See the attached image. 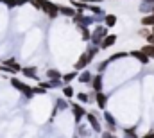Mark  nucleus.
Segmentation results:
<instances>
[{"instance_id": "obj_1", "label": "nucleus", "mask_w": 154, "mask_h": 138, "mask_svg": "<svg viewBox=\"0 0 154 138\" xmlns=\"http://www.w3.org/2000/svg\"><path fill=\"white\" fill-rule=\"evenodd\" d=\"M29 4L34 7V9H39L41 13H45L48 18H57L59 13H57V4L50 2V0H29Z\"/></svg>"}, {"instance_id": "obj_2", "label": "nucleus", "mask_w": 154, "mask_h": 138, "mask_svg": "<svg viewBox=\"0 0 154 138\" xmlns=\"http://www.w3.org/2000/svg\"><path fill=\"white\" fill-rule=\"evenodd\" d=\"M9 83H11V86H13L16 92L23 93V95H25V99H32V97H34V95H32V86H31V84H27L25 81H22L20 77L13 75V77L9 79Z\"/></svg>"}, {"instance_id": "obj_3", "label": "nucleus", "mask_w": 154, "mask_h": 138, "mask_svg": "<svg viewBox=\"0 0 154 138\" xmlns=\"http://www.w3.org/2000/svg\"><path fill=\"white\" fill-rule=\"evenodd\" d=\"M106 34H109V29H108L106 25L99 24L97 27H93V31H91V36H90V41H91V45L99 47V45H100V41H102V38H104Z\"/></svg>"}, {"instance_id": "obj_4", "label": "nucleus", "mask_w": 154, "mask_h": 138, "mask_svg": "<svg viewBox=\"0 0 154 138\" xmlns=\"http://www.w3.org/2000/svg\"><path fill=\"white\" fill-rule=\"evenodd\" d=\"M84 118L88 120V124H90V127H91V131H93V133H100V131H102L100 120H99V117H97V113H95V111H86Z\"/></svg>"}, {"instance_id": "obj_5", "label": "nucleus", "mask_w": 154, "mask_h": 138, "mask_svg": "<svg viewBox=\"0 0 154 138\" xmlns=\"http://www.w3.org/2000/svg\"><path fill=\"white\" fill-rule=\"evenodd\" d=\"M70 102V111H72V115H74V120H75L77 124H81V120L84 118V115H86V109H84V106L79 102H74V101H68Z\"/></svg>"}, {"instance_id": "obj_6", "label": "nucleus", "mask_w": 154, "mask_h": 138, "mask_svg": "<svg viewBox=\"0 0 154 138\" xmlns=\"http://www.w3.org/2000/svg\"><path fill=\"white\" fill-rule=\"evenodd\" d=\"M102 118H104V124H106V131H109V133H116L118 124H116V118H115V117H113L109 111H106V109H104Z\"/></svg>"}, {"instance_id": "obj_7", "label": "nucleus", "mask_w": 154, "mask_h": 138, "mask_svg": "<svg viewBox=\"0 0 154 138\" xmlns=\"http://www.w3.org/2000/svg\"><path fill=\"white\" fill-rule=\"evenodd\" d=\"M108 101H109V95H108L106 92H95V95H93V102L97 104V108H99L100 111L106 109Z\"/></svg>"}, {"instance_id": "obj_8", "label": "nucleus", "mask_w": 154, "mask_h": 138, "mask_svg": "<svg viewBox=\"0 0 154 138\" xmlns=\"http://www.w3.org/2000/svg\"><path fill=\"white\" fill-rule=\"evenodd\" d=\"M88 86L91 88V92H102V88H104V74H95Z\"/></svg>"}, {"instance_id": "obj_9", "label": "nucleus", "mask_w": 154, "mask_h": 138, "mask_svg": "<svg viewBox=\"0 0 154 138\" xmlns=\"http://www.w3.org/2000/svg\"><path fill=\"white\" fill-rule=\"evenodd\" d=\"M91 58L86 54V52H82L79 58H77V61H75V65H74V70H77V72H81V70H84V68H88V65H91Z\"/></svg>"}, {"instance_id": "obj_10", "label": "nucleus", "mask_w": 154, "mask_h": 138, "mask_svg": "<svg viewBox=\"0 0 154 138\" xmlns=\"http://www.w3.org/2000/svg\"><path fill=\"white\" fill-rule=\"evenodd\" d=\"M38 86L43 90H56V88H61L63 86V81L61 79H47V81H38Z\"/></svg>"}, {"instance_id": "obj_11", "label": "nucleus", "mask_w": 154, "mask_h": 138, "mask_svg": "<svg viewBox=\"0 0 154 138\" xmlns=\"http://www.w3.org/2000/svg\"><path fill=\"white\" fill-rule=\"evenodd\" d=\"M116 39H118V36L113 34V33H109V34H106L102 38V41H100V45H99V49L100 50H108V49H111L113 45L116 43Z\"/></svg>"}, {"instance_id": "obj_12", "label": "nucleus", "mask_w": 154, "mask_h": 138, "mask_svg": "<svg viewBox=\"0 0 154 138\" xmlns=\"http://www.w3.org/2000/svg\"><path fill=\"white\" fill-rule=\"evenodd\" d=\"M127 54H129L131 58H134V59H136L138 63H142V65H149V63H151V59H149V58H147V56H145V54H143V52H142L140 49H134V50H129Z\"/></svg>"}, {"instance_id": "obj_13", "label": "nucleus", "mask_w": 154, "mask_h": 138, "mask_svg": "<svg viewBox=\"0 0 154 138\" xmlns=\"http://www.w3.org/2000/svg\"><path fill=\"white\" fill-rule=\"evenodd\" d=\"M20 74H23V77H27V79L39 81L38 79V68H36V67H22Z\"/></svg>"}, {"instance_id": "obj_14", "label": "nucleus", "mask_w": 154, "mask_h": 138, "mask_svg": "<svg viewBox=\"0 0 154 138\" xmlns=\"http://www.w3.org/2000/svg\"><path fill=\"white\" fill-rule=\"evenodd\" d=\"M91 77H93V74H91L90 70H81V72L77 74V81H79V84H90Z\"/></svg>"}, {"instance_id": "obj_15", "label": "nucleus", "mask_w": 154, "mask_h": 138, "mask_svg": "<svg viewBox=\"0 0 154 138\" xmlns=\"http://www.w3.org/2000/svg\"><path fill=\"white\" fill-rule=\"evenodd\" d=\"M116 22H118V18H116L113 13H106L104 14V18H102V25H106L108 29H111V27H115Z\"/></svg>"}, {"instance_id": "obj_16", "label": "nucleus", "mask_w": 154, "mask_h": 138, "mask_svg": "<svg viewBox=\"0 0 154 138\" xmlns=\"http://www.w3.org/2000/svg\"><path fill=\"white\" fill-rule=\"evenodd\" d=\"M57 13H59V14H63V16L72 18V16L77 13V9H74L72 5H57Z\"/></svg>"}, {"instance_id": "obj_17", "label": "nucleus", "mask_w": 154, "mask_h": 138, "mask_svg": "<svg viewBox=\"0 0 154 138\" xmlns=\"http://www.w3.org/2000/svg\"><path fill=\"white\" fill-rule=\"evenodd\" d=\"M61 92H63V97H65L66 101H70V99L75 97V90H74L72 84H63V86H61Z\"/></svg>"}, {"instance_id": "obj_18", "label": "nucleus", "mask_w": 154, "mask_h": 138, "mask_svg": "<svg viewBox=\"0 0 154 138\" xmlns=\"http://www.w3.org/2000/svg\"><path fill=\"white\" fill-rule=\"evenodd\" d=\"M77 70H72V72H66V74H63L61 75V81H63V84H72V81L77 79Z\"/></svg>"}, {"instance_id": "obj_19", "label": "nucleus", "mask_w": 154, "mask_h": 138, "mask_svg": "<svg viewBox=\"0 0 154 138\" xmlns=\"http://www.w3.org/2000/svg\"><path fill=\"white\" fill-rule=\"evenodd\" d=\"M77 31L81 33L82 41H90V36H91V27H84V25H75Z\"/></svg>"}, {"instance_id": "obj_20", "label": "nucleus", "mask_w": 154, "mask_h": 138, "mask_svg": "<svg viewBox=\"0 0 154 138\" xmlns=\"http://www.w3.org/2000/svg\"><path fill=\"white\" fill-rule=\"evenodd\" d=\"M57 111H65V109H68L70 108V102L65 99V97H57L56 99V106H54Z\"/></svg>"}, {"instance_id": "obj_21", "label": "nucleus", "mask_w": 154, "mask_h": 138, "mask_svg": "<svg viewBox=\"0 0 154 138\" xmlns=\"http://www.w3.org/2000/svg\"><path fill=\"white\" fill-rule=\"evenodd\" d=\"M45 75H47V79H61L63 72L57 68H48V70H45Z\"/></svg>"}, {"instance_id": "obj_22", "label": "nucleus", "mask_w": 154, "mask_h": 138, "mask_svg": "<svg viewBox=\"0 0 154 138\" xmlns=\"http://www.w3.org/2000/svg\"><path fill=\"white\" fill-rule=\"evenodd\" d=\"M140 24H142L143 27H152V25H154V13H149V14L142 16Z\"/></svg>"}, {"instance_id": "obj_23", "label": "nucleus", "mask_w": 154, "mask_h": 138, "mask_svg": "<svg viewBox=\"0 0 154 138\" xmlns=\"http://www.w3.org/2000/svg\"><path fill=\"white\" fill-rule=\"evenodd\" d=\"M140 50H142V52H143L149 59H154V45H151V43H145Z\"/></svg>"}, {"instance_id": "obj_24", "label": "nucleus", "mask_w": 154, "mask_h": 138, "mask_svg": "<svg viewBox=\"0 0 154 138\" xmlns=\"http://www.w3.org/2000/svg\"><path fill=\"white\" fill-rule=\"evenodd\" d=\"M122 135H124V138H140L136 133V127H124Z\"/></svg>"}, {"instance_id": "obj_25", "label": "nucleus", "mask_w": 154, "mask_h": 138, "mask_svg": "<svg viewBox=\"0 0 154 138\" xmlns=\"http://www.w3.org/2000/svg\"><path fill=\"white\" fill-rule=\"evenodd\" d=\"M124 58H129V54H127L125 50H120V52H115V54H111V56L108 58V61H109V63H113V61L124 59Z\"/></svg>"}, {"instance_id": "obj_26", "label": "nucleus", "mask_w": 154, "mask_h": 138, "mask_svg": "<svg viewBox=\"0 0 154 138\" xmlns=\"http://www.w3.org/2000/svg\"><path fill=\"white\" fill-rule=\"evenodd\" d=\"M75 97H77V101H79V104H90V102H93V101L90 99V95H88V93H84V92H79V93H75Z\"/></svg>"}, {"instance_id": "obj_27", "label": "nucleus", "mask_w": 154, "mask_h": 138, "mask_svg": "<svg viewBox=\"0 0 154 138\" xmlns=\"http://www.w3.org/2000/svg\"><path fill=\"white\" fill-rule=\"evenodd\" d=\"M77 136H79V138H88V136H90V131L86 129V126L77 124Z\"/></svg>"}, {"instance_id": "obj_28", "label": "nucleus", "mask_w": 154, "mask_h": 138, "mask_svg": "<svg viewBox=\"0 0 154 138\" xmlns=\"http://www.w3.org/2000/svg\"><path fill=\"white\" fill-rule=\"evenodd\" d=\"M100 52V49L99 47H95V45H88V49H86V54L91 58V59H95V56Z\"/></svg>"}, {"instance_id": "obj_29", "label": "nucleus", "mask_w": 154, "mask_h": 138, "mask_svg": "<svg viewBox=\"0 0 154 138\" xmlns=\"http://www.w3.org/2000/svg\"><path fill=\"white\" fill-rule=\"evenodd\" d=\"M93 24H95L93 16H86V14H84V16H82V20H81L77 25H84V27H90V25H93Z\"/></svg>"}, {"instance_id": "obj_30", "label": "nucleus", "mask_w": 154, "mask_h": 138, "mask_svg": "<svg viewBox=\"0 0 154 138\" xmlns=\"http://www.w3.org/2000/svg\"><path fill=\"white\" fill-rule=\"evenodd\" d=\"M108 67H109V61H108V59H104V61H100V63L97 65V74H104Z\"/></svg>"}, {"instance_id": "obj_31", "label": "nucleus", "mask_w": 154, "mask_h": 138, "mask_svg": "<svg viewBox=\"0 0 154 138\" xmlns=\"http://www.w3.org/2000/svg\"><path fill=\"white\" fill-rule=\"evenodd\" d=\"M45 93H47V90L39 88L38 84H36V86H32V95H45Z\"/></svg>"}, {"instance_id": "obj_32", "label": "nucleus", "mask_w": 154, "mask_h": 138, "mask_svg": "<svg viewBox=\"0 0 154 138\" xmlns=\"http://www.w3.org/2000/svg\"><path fill=\"white\" fill-rule=\"evenodd\" d=\"M0 4H4V5H5V7H9V9L16 7V0H0Z\"/></svg>"}, {"instance_id": "obj_33", "label": "nucleus", "mask_w": 154, "mask_h": 138, "mask_svg": "<svg viewBox=\"0 0 154 138\" xmlns=\"http://www.w3.org/2000/svg\"><path fill=\"white\" fill-rule=\"evenodd\" d=\"M100 138H118L115 135V133H109V131H104V129H102V131H100Z\"/></svg>"}, {"instance_id": "obj_34", "label": "nucleus", "mask_w": 154, "mask_h": 138, "mask_svg": "<svg viewBox=\"0 0 154 138\" xmlns=\"http://www.w3.org/2000/svg\"><path fill=\"white\" fill-rule=\"evenodd\" d=\"M138 34H140V36H143V38H145L147 34H151V29H149V27H142V29L138 31Z\"/></svg>"}, {"instance_id": "obj_35", "label": "nucleus", "mask_w": 154, "mask_h": 138, "mask_svg": "<svg viewBox=\"0 0 154 138\" xmlns=\"http://www.w3.org/2000/svg\"><path fill=\"white\" fill-rule=\"evenodd\" d=\"M77 2H82V4H100L104 0H77Z\"/></svg>"}, {"instance_id": "obj_36", "label": "nucleus", "mask_w": 154, "mask_h": 138, "mask_svg": "<svg viewBox=\"0 0 154 138\" xmlns=\"http://www.w3.org/2000/svg\"><path fill=\"white\" fill-rule=\"evenodd\" d=\"M140 138H154V133L152 131H149V133H145L143 136H140Z\"/></svg>"}, {"instance_id": "obj_37", "label": "nucleus", "mask_w": 154, "mask_h": 138, "mask_svg": "<svg viewBox=\"0 0 154 138\" xmlns=\"http://www.w3.org/2000/svg\"><path fill=\"white\" fill-rule=\"evenodd\" d=\"M29 4V0H16V5H25Z\"/></svg>"}, {"instance_id": "obj_38", "label": "nucleus", "mask_w": 154, "mask_h": 138, "mask_svg": "<svg viewBox=\"0 0 154 138\" xmlns=\"http://www.w3.org/2000/svg\"><path fill=\"white\" fill-rule=\"evenodd\" d=\"M142 2H143V4H147V5H152V4H154V0H142Z\"/></svg>"}, {"instance_id": "obj_39", "label": "nucleus", "mask_w": 154, "mask_h": 138, "mask_svg": "<svg viewBox=\"0 0 154 138\" xmlns=\"http://www.w3.org/2000/svg\"><path fill=\"white\" fill-rule=\"evenodd\" d=\"M151 34L154 36V25H152V27H151Z\"/></svg>"}, {"instance_id": "obj_40", "label": "nucleus", "mask_w": 154, "mask_h": 138, "mask_svg": "<svg viewBox=\"0 0 154 138\" xmlns=\"http://www.w3.org/2000/svg\"><path fill=\"white\" fill-rule=\"evenodd\" d=\"M152 13H154V4H152Z\"/></svg>"}, {"instance_id": "obj_41", "label": "nucleus", "mask_w": 154, "mask_h": 138, "mask_svg": "<svg viewBox=\"0 0 154 138\" xmlns=\"http://www.w3.org/2000/svg\"><path fill=\"white\" fill-rule=\"evenodd\" d=\"M74 138H79V136H77V135H75V136H74Z\"/></svg>"}, {"instance_id": "obj_42", "label": "nucleus", "mask_w": 154, "mask_h": 138, "mask_svg": "<svg viewBox=\"0 0 154 138\" xmlns=\"http://www.w3.org/2000/svg\"><path fill=\"white\" fill-rule=\"evenodd\" d=\"M0 63H2V59H0Z\"/></svg>"}]
</instances>
